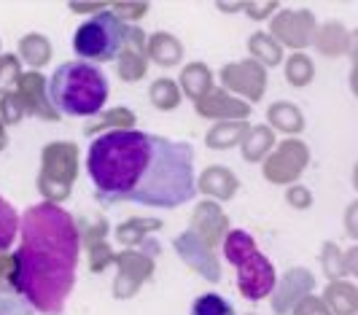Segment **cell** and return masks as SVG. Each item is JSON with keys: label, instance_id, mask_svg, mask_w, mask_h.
I'll return each mask as SVG.
<instances>
[{"label": "cell", "instance_id": "1", "mask_svg": "<svg viewBox=\"0 0 358 315\" xmlns=\"http://www.w3.org/2000/svg\"><path fill=\"white\" fill-rule=\"evenodd\" d=\"M87 173L106 205L173 210L197 197L194 148L143 130H108L92 140Z\"/></svg>", "mask_w": 358, "mask_h": 315}, {"label": "cell", "instance_id": "2", "mask_svg": "<svg viewBox=\"0 0 358 315\" xmlns=\"http://www.w3.org/2000/svg\"><path fill=\"white\" fill-rule=\"evenodd\" d=\"M17 286L38 310H52L68 294L78 259V234L71 216L41 205L24 218V245L19 248Z\"/></svg>", "mask_w": 358, "mask_h": 315}, {"label": "cell", "instance_id": "3", "mask_svg": "<svg viewBox=\"0 0 358 315\" xmlns=\"http://www.w3.org/2000/svg\"><path fill=\"white\" fill-rule=\"evenodd\" d=\"M49 103L62 116H94L108 103V76L90 62L71 59L57 65L46 84Z\"/></svg>", "mask_w": 358, "mask_h": 315}, {"label": "cell", "instance_id": "4", "mask_svg": "<svg viewBox=\"0 0 358 315\" xmlns=\"http://www.w3.org/2000/svg\"><path fill=\"white\" fill-rule=\"evenodd\" d=\"M129 38V24L113 11H97L73 33V52L81 62H113Z\"/></svg>", "mask_w": 358, "mask_h": 315}, {"label": "cell", "instance_id": "5", "mask_svg": "<svg viewBox=\"0 0 358 315\" xmlns=\"http://www.w3.org/2000/svg\"><path fill=\"white\" fill-rule=\"evenodd\" d=\"M224 253L227 259L237 267V283L240 294L245 299H264L275 286V270L269 259L256 248L251 234L245 232H229L224 240Z\"/></svg>", "mask_w": 358, "mask_h": 315}, {"label": "cell", "instance_id": "6", "mask_svg": "<svg viewBox=\"0 0 358 315\" xmlns=\"http://www.w3.org/2000/svg\"><path fill=\"white\" fill-rule=\"evenodd\" d=\"M189 315H237L229 299H224L221 294H202L192 302V313Z\"/></svg>", "mask_w": 358, "mask_h": 315}, {"label": "cell", "instance_id": "7", "mask_svg": "<svg viewBox=\"0 0 358 315\" xmlns=\"http://www.w3.org/2000/svg\"><path fill=\"white\" fill-rule=\"evenodd\" d=\"M17 234V213L0 200V251L11 248Z\"/></svg>", "mask_w": 358, "mask_h": 315}]
</instances>
